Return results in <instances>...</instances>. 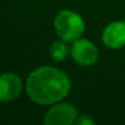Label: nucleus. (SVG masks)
<instances>
[{"mask_svg": "<svg viewBox=\"0 0 125 125\" xmlns=\"http://www.w3.org/2000/svg\"><path fill=\"white\" fill-rule=\"evenodd\" d=\"M102 42L110 49H120L125 45V22L114 21L107 25L102 32Z\"/></svg>", "mask_w": 125, "mask_h": 125, "instance_id": "6", "label": "nucleus"}, {"mask_svg": "<svg viewBox=\"0 0 125 125\" xmlns=\"http://www.w3.org/2000/svg\"><path fill=\"white\" fill-rule=\"evenodd\" d=\"M70 49L68 47V42L65 41H55L52 45H50V49H49V53H50V56L54 61H62L69 54Z\"/></svg>", "mask_w": 125, "mask_h": 125, "instance_id": "7", "label": "nucleus"}, {"mask_svg": "<svg viewBox=\"0 0 125 125\" xmlns=\"http://www.w3.org/2000/svg\"><path fill=\"white\" fill-rule=\"evenodd\" d=\"M54 28L60 39L73 43L83 34L85 21L75 11L61 10L54 19Z\"/></svg>", "mask_w": 125, "mask_h": 125, "instance_id": "2", "label": "nucleus"}, {"mask_svg": "<svg viewBox=\"0 0 125 125\" xmlns=\"http://www.w3.org/2000/svg\"><path fill=\"white\" fill-rule=\"evenodd\" d=\"M94 121L90 118V116H87V115H79L77 116V119H76V121H75V124H80V125H87V124H93Z\"/></svg>", "mask_w": 125, "mask_h": 125, "instance_id": "8", "label": "nucleus"}, {"mask_svg": "<svg viewBox=\"0 0 125 125\" xmlns=\"http://www.w3.org/2000/svg\"><path fill=\"white\" fill-rule=\"evenodd\" d=\"M79 116L77 109L68 102H58L52 104L47 110L43 123L45 125H71Z\"/></svg>", "mask_w": 125, "mask_h": 125, "instance_id": "3", "label": "nucleus"}, {"mask_svg": "<svg viewBox=\"0 0 125 125\" xmlns=\"http://www.w3.org/2000/svg\"><path fill=\"white\" fill-rule=\"evenodd\" d=\"M22 91V80L14 73L0 75V102H10L16 99Z\"/></svg>", "mask_w": 125, "mask_h": 125, "instance_id": "5", "label": "nucleus"}, {"mask_svg": "<svg viewBox=\"0 0 125 125\" xmlns=\"http://www.w3.org/2000/svg\"><path fill=\"white\" fill-rule=\"evenodd\" d=\"M70 53L74 61L81 66H91L98 59L97 47L91 41L85 38H79L74 41Z\"/></svg>", "mask_w": 125, "mask_h": 125, "instance_id": "4", "label": "nucleus"}, {"mask_svg": "<svg viewBox=\"0 0 125 125\" xmlns=\"http://www.w3.org/2000/svg\"><path fill=\"white\" fill-rule=\"evenodd\" d=\"M70 88L71 82L68 75L53 66H41L33 70L26 81L28 97L42 105H52L62 101Z\"/></svg>", "mask_w": 125, "mask_h": 125, "instance_id": "1", "label": "nucleus"}]
</instances>
